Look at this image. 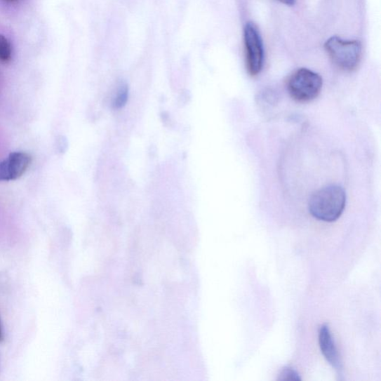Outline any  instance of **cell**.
<instances>
[{"label":"cell","mask_w":381,"mask_h":381,"mask_svg":"<svg viewBox=\"0 0 381 381\" xmlns=\"http://www.w3.org/2000/svg\"><path fill=\"white\" fill-rule=\"evenodd\" d=\"M129 96L128 86L126 83H121L116 91V95L113 98L112 107L118 109L124 107L128 100Z\"/></svg>","instance_id":"7"},{"label":"cell","mask_w":381,"mask_h":381,"mask_svg":"<svg viewBox=\"0 0 381 381\" xmlns=\"http://www.w3.org/2000/svg\"><path fill=\"white\" fill-rule=\"evenodd\" d=\"M11 46L6 36L0 34V60L8 63L11 59Z\"/></svg>","instance_id":"8"},{"label":"cell","mask_w":381,"mask_h":381,"mask_svg":"<svg viewBox=\"0 0 381 381\" xmlns=\"http://www.w3.org/2000/svg\"><path fill=\"white\" fill-rule=\"evenodd\" d=\"M325 48L335 65L343 70L353 71L360 65L362 57L360 41H344L333 36L326 42Z\"/></svg>","instance_id":"2"},{"label":"cell","mask_w":381,"mask_h":381,"mask_svg":"<svg viewBox=\"0 0 381 381\" xmlns=\"http://www.w3.org/2000/svg\"><path fill=\"white\" fill-rule=\"evenodd\" d=\"M319 347L329 364L333 366L337 372L338 376H342V363L333 335L330 333L328 325L321 326L319 330Z\"/></svg>","instance_id":"6"},{"label":"cell","mask_w":381,"mask_h":381,"mask_svg":"<svg viewBox=\"0 0 381 381\" xmlns=\"http://www.w3.org/2000/svg\"><path fill=\"white\" fill-rule=\"evenodd\" d=\"M323 87V79L319 74L306 68L295 72L288 82V90L294 100L309 102L314 100Z\"/></svg>","instance_id":"3"},{"label":"cell","mask_w":381,"mask_h":381,"mask_svg":"<svg viewBox=\"0 0 381 381\" xmlns=\"http://www.w3.org/2000/svg\"><path fill=\"white\" fill-rule=\"evenodd\" d=\"M346 203L345 192L340 187L330 185L318 190L312 196L309 212L319 220L334 222L342 214Z\"/></svg>","instance_id":"1"},{"label":"cell","mask_w":381,"mask_h":381,"mask_svg":"<svg viewBox=\"0 0 381 381\" xmlns=\"http://www.w3.org/2000/svg\"><path fill=\"white\" fill-rule=\"evenodd\" d=\"M6 1H8V2H14V1H16V0H6Z\"/></svg>","instance_id":"13"},{"label":"cell","mask_w":381,"mask_h":381,"mask_svg":"<svg viewBox=\"0 0 381 381\" xmlns=\"http://www.w3.org/2000/svg\"><path fill=\"white\" fill-rule=\"evenodd\" d=\"M191 96L189 95V93H182L179 97V100L180 105H186L190 100Z\"/></svg>","instance_id":"10"},{"label":"cell","mask_w":381,"mask_h":381,"mask_svg":"<svg viewBox=\"0 0 381 381\" xmlns=\"http://www.w3.org/2000/svg\"><path fill=\"white\" fill-rule=\"evenodd\" d=\"M4 340V334H3V330L1 326V322H0V342H1Z\"/></svg>","instance_id":"12"},{"label":"cell","mask_w":381,"mask_h":381,"mask_svg":"<svg viewBox=\"0 0 381 381\" xmlns=\"http://www.w3.org/2000/svg\"><path fill=\"white\" fill-rule=\"evenodd\" d=\"M31 156L22 152H13L0 162V182L16 180L22 177L29 168Z\"/></svg>","instance_id":"5"},{"label":"cell","mask_w":381,"mask_h":381,"mask_svg":"<svg viewBox=\"0 0 381 381\" xmlns=\"http://www.w3.org/2000/svg\"><path fill=\"white\" fill-rule=\"evenodd\" d=\"M247 68L250 76H255L262 69L265 59L262 36L255 25L251 22L246 24L243 29Z\"/></svg>","instance_id":"4"},{"label":"cell","mask_w":381,"mask_h":381,"mask_svg":"<svg viewBox=\"0 0 381 381\" xmlns=\"http://www.w3.org/2000/svg\"><path fill=\"white\" fill-rule=\"evenodd\" d=\"M278 1L288 6H293L295 4V0H278Z\"/></svg>","instance_id":"11"},{"label":"cell","mask_w":381,"mask_h":381,"mask_svg":"<svg viewBox=\"0 0 381 381\" xmlns=\"http://www.w3.org/2000/svg\"><path fill=\"white\" fill-rule=\"evenodd\" d=\"M278 380H300L299 373L291 367H285L280 373Z\"/></svg>","instance_id":"9"}]
</instances>
